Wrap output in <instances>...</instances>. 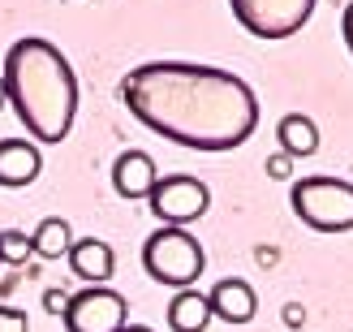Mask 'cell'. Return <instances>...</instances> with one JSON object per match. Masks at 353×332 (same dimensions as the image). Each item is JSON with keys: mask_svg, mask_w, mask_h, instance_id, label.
Instances as JSON below:
<instances>
[{"mask_svg": "<svg viewBox=\"0 0 353 332\" xmlns=\"http://www.w3.org/2000/svg\"><path fill=\"white\" fill-rule=\"evenodd\" d=\"M43 173V155L30 138H0V186L22 190Z\"/></svg>", "mask_w": 353, "mask_h": 332, "instance_id": "ba28073f", "label": "cell"}, {"mask_svg": "<svg viewBox=\"0 0 353 332\" xmlns=\"http://www.w3.org/2000/svg\"><path fill=\"white\" fill-rule=\"evenodd\" d=\"M43 306H48V311H57V315H65V306H69V293H61V289H48V293H43Z\"/></svg>", "mask_w": 353, "mask_h": 332, "instance_id": "ac0fdd59", "label": "cell"}, {"mask_svg": "<svg viewBox=\"0 0 353 332\" xmlns=\"http://www.w3.org/2000/svg\"><path fill=\"white\" fill-rule=\"evenodd\" d=\"M155 182H160V173H155V160L147 151H121L117 164H112V186L121 199H151Z\"/></svg>", "mask_w": 353, "mask_h": 332, "instance_id": "9c48e42d", "label": "cell"}, {"mask_svg": "<svg viewBox=\"0 0 353 332\" xmlns=\"http://www.w3.org/2000/svg\"><path fill=\"white\" fill-rule=\"evenodd\" d=\"M121 99L151 134L190 151H233L259 126L254 86L216 65L147 61L121 78Z\"/></svg>", "mask_w": 353, "mask_h": 332, "instance_id": "6da1fadb", "label": "cell"}, {"mask_svg": "<svg viewBox=\"0 0 353 332\" xmlns=\"http://www.w3.org/2000/svg\"><path fill=\"white\" fill-rule=\"evenodd\" d=\"M268 177H272V182H289V177H293V160H289L285 151H280V155H268Z\"/></svg>", "mask_w": 353, "mask_h": 332, "instance_id": "e0dca14e", "label": "cell"}, {"mask_svg": "<svg viewBox=\"0 0 353 332\" xmlns=\"http://www.w3.org/2000/svg\"><path fill=\"white\" fill-rule=\"evenodd\" d=\"M302 320H306V315H302V306L289 302V306H285V324H289V328H302Z\"/></svg>", "mask_w": 353, "mask_h": 332, "instance_id": "ffe728a7", "label": "cell"}, {"mask_svg": "<svg viewBox=\"0 0 353 332\" xmlns=\"http://www.w3.org/2000/svg\"><path fill=\"white\" fill-rule=\"evenodd\" d=\"M121 332H151L147 324H130V328H121Z\"/></svg>", "mask_w": 353, "mask_h": 332, "instance_id": "44dd1931", "label": "cell"}, {"mask_svg": "<svg viewBox=\"0 0 353 332\" xmlns=\"http://www.w3.org/2000/svg\"><path fill=\"white\" fill-rule=\"evenodd\" d=\"M341 35H345V48L353 52V0L345 5V13H341Z\"/></svg>", "mask_w": 353, "mask_h": 332, "instance_id": "d6986e66", "label": "cell"}, {"mask_svg": "<svg viewBox=\"0 0 353 332\" xmlns=\"http://www.w3.org/2000/svg\"><path fill=\"white\" fill-rule=\"evenodd\" d=\"M211 320V302L207 293H194V289H181L176 298L168 302V328L172 332H203Z\"/></svg>", "mask_w": 353, "mask_h": 332, "instance_id": "4fadbf2b", "label": "cell"}, {"mask_svg": "<svg viewBox=\"0 0 353 332\" xmlns=\"http://www.w3.org/2000/svg\"><path fill=\"white\" fill-rule=\"evenodd\" d=\"M276 143L289 160H302V155H314L319 151V126L306 117V113H285L276 126Z\"/></svg>", "mask_w": 353, "mask_h": 332, "instance_id": "7c38bea8", "label": "cell"}, {"mask_svg": "<svg viewBox=\"0 0 353 332\" xmlns=\"http://www.w3.org/2000/svg\"><path fill=\"white\" fill-rule=\"evenodd\" d=\"M61 320L69 332H121V328H130V306L108 285H86L82 293L69 298Z\"/></svg>", "mask_w": 353, "mask_h": 332, "instance_id": "8992f818", "label": "cell"}, {"mask_svg": "<svg viewBox=\"0 0 353 332\" xmlns=\"http://www.w3.org/2000/svg\"><path fill=\"white\" fill-rule=\"evenodd\" d=\"M293 216L314 233H349L353 229V182L341 177H302L293 182Z\"/></svg>", "mask_w": 353, "mask_h": 332, "instance_id": "277c9868", "label": "cell"}, {"mask_svg": "<svg viewBox=\"0 0 353 332\" xmlns=\"http://www.w3.org/2000/svg\"><path fill=\"white\" fill-rule=\"evenodd\" d=\"M207 207H211V190H207V182L190 177V173L160 177L155 190H151V212L164 224H176V229H185L190 220L207 216Z\"/></svg>", "mask_w": 353, "mask_h": 332, "instance_id": "52a82bcc", "label": "cell"}, {"mask_svg": "<svg viewBox=\"0 0 353 332\" xmlns=\"http://www.w3.org/2000/svg\"><path fill=\"white\" fill-rule=\"evenodd\" d=\"M5 99L34 143H61L78 117V74L69 57L39 35H26L5 52Z\"/></svg>", "mask_w": 353, "mask_h": 332, "instance_id": "7a4b0ae2", "label": "cell"}, {"mask_svg": "<svg viewBox=\"0 0 353 332\" xmlns=\"http://www.w3.org/2000/svg\"><path fill=\"white\" fill-rule=\"evenodd\" d=\"M5 104H9V99H5V78H0V108H5Z\"/></svg>", "mask_w": 353, "mask_h": 332, "instance_id": "7402d4cb", "label": "cell"}, {"mask_svg": "<svg viewBox=\"0 0 353 332\" xmlns=\"http://www.w3.org/2000/svg\"><path fill=\"white\" fill-rule=\"evenodd\" d=\"M30 242H34V255L39 259H61L74 246V233H69L65 216H48V220H39V229L30 233Z\"/></svg>", "mask_w": 353, "mask_h": 332, "instance_id": "5bb4252c", "label": "cell"}, {"mask_svg": "<svg viewBox=\"0 0 353 332\" xmlns=\"http://www.w3.org/2000/svg\"><path fill=\"white\" fill-rule=\"evenodd\" d=\"M30 255H34V242H30V233H22V229H5V233H0V264H9V268H22Z\"/></svg>", "mask_w": 353, "mask_h": 332, "instance_id": "9a60e30c", "label": "cell"}, {"mask_svg": "<svg viewBox=\"0 0 353 332\" xmlns=\"http://www.w3.org/2000/svg\"><path fill=\"white\" fill-rule=\"evenodd\" d=\"M314 5L319 0H228L241 30L254 39H289L310 22Z\"/></svg>", "mask_w": 353, "mask_h": 332, "instance_id": "5b68a950", "label": "cell"}, {"mask_svg": "<svg viewBox=\"0 0 353 332\" xmlns=\"http://www.w3.org/2000/svg\"><path fill=\"white\" fill-rule=\"evenodd\" d=\"M207 302H211V315H220L228 324H250L254 311H259L254 289L245 285L241 276H224V281H216L211 293H207Z\"/></svg>", "mask_w": 353, "mask_h": 332, "instance_id": "30bf717a", "label": "cell"}, {"mask_svg": "<svg viewBox=\"0 0 353 332\" xmlns=\"http://www.w3.org/2000/svg\"><path fill=\"white\" fill-rule=\"evenodd\" d=\"M0 332H30L26 311H17V306H0Z\"/></svg>", "mask_w": 353, "mask_h": 332, "instance_id": "2e32d148", "label": "cell"}, {"mask_svg": "<svg viewBox=\"0 0 353 332\" xmlns=\"http://www.w3.org/2000/svg\"><path fill=\"white\" fill-rule=\"evenodd\" d=\"M143 268H147L151 281H160V285L190 289L207 268V251L194 233L176 229V224H160V229L143 242Z\"/></svg>", "mask_w": 353, "mask_h": 332, "instance_id": "3957f363", "label": "cell"}, {"mask_svg": "<svg viewBox=\"0 0 353 332\" xmlns=\"http://www.w3.org/2000/svg\"><path fill=\"white\" fill-rule=\"evenodd\" d=\"M69 268H74V276H82L86 285H108V276L117 268V255L108 242L99 237H82L69 246Z\"/></svg>", "mask_w": 353, "mask_h": 332, "instance_id": "8fae6325", "label": "cell"}]
</instances>
